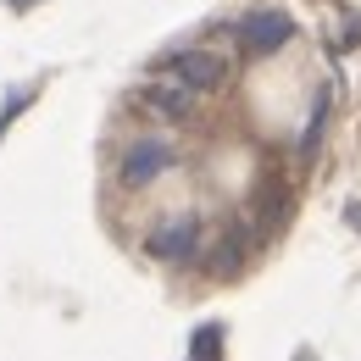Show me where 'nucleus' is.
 <instances>
[{
  "mask_svg": "<svg viewBox=\"0 0 361 361\" xmlns=\"http://www.w3.org/2000/svg\"><path fill=\"white\" fill-rule=\"evenodd\" d=\"M173 167H178V150H173V139L139 134L134 145H123V156H117V183H123V189H150L156 178H167Z\"/></svg>",
  "mask_w": 361,
  "mask_h": 361,
  "instance_id": "nucleus-1",
  "label": "nucleus"
},
{
  "mask_svg": "<svg viewBox=\"0 0 361 361\" xmlns=\"http://www.w3.org/2000/svg\"><path fill=\"white\" fill-rule=\"evenodd\" d=\"M228 73H233L228 56H217V50H206V45H183V50L161 56V78H178L195 94H217L228 84Z\"/></svg>",
  "mask_w": 361,
  "mask_h": 361,
  "instance_id": "nucleus-2",
  "label": "nucleus"
},
{
  "mask_svg": "<svg viewBox=\"0 0 361 361\" xmlns=\"http://www.w3.org/2000/svg\"><path fill=\"white\" fill-rule=\"evenodd\" d=\"M295 39V17L289 11H250V17H239L233 23V45H239V56H272V50H283Z\"/></svg>",
  "mask_w": 361,
  "mask_h": 361,
  "instance_id": "nucleus-3",
  "label": "nucleus"
},
{
  "mask_svg": "<svg viewBox=\"0 0 361 361\" xmlns=\"http://www.w3.org/2000/svg\"><path fill=\"white\" fill-rule=\"evenodd\" d=\"M145 250H150L156 262H189V256H200V217H195V212H178V217L156 223L150 239H145Z\"/></svg>",
  "mask_w": 361,
  "mask_h": 361,
  "instance_id": "nucleus-4",
  "label": "nucleus"
},
{
  "mask_svg": "<svg viewBox=\"0 0 361 361\" xmlns=\"http://www.w3.org/2000/svg\"><path fill=\"white\" fill-rule=\"evenodd\" d=\"M139 106L156 111L161 123H189L195 106H200V94L189 90V84H178V78H150V84L139 90Z\"/></svg>",
  "mask_w": 361,
  "mask_h": 361,
  "instance_id": "nucleus-5",
  "label": "nucleus"
},
{
  "mask_svg": "<svg viewBox=\"0 0 361 361\" xmlns=\"http://www.w3.org/2000/svg\"><path fill=\"white\" fill-rule=\"evenodd\" d=\"M328 100H334V90L322 84L312 100V117H306V134H300V161H312L317 156V139H322V123H328Z\"/></svg>",
  "mask_w": 361,
  "mask_h": 361,
  "instance_id": "nucleus-6",
  "label": "nucleus"
},
{
  "mask_svg": "<svg viewBox=\"0 0 361 361\" xmlns=\"http://www.w3.org/2000/svg\"><path fill=\"white\" fill-rule=\"evenodd\" d=\"M189 361H223V322L195 328V339H189Z\"/></svg>",
  "mask_w": 361,
  "mask_h": 361,
  "instance_id": "nucleus-7",
  "label": "nucleus"
},
{
  "mask_svg": "<svg viewBox=\"0 0 361 361\" xmlns=\"http://www.w3.org/2000/svg\"><path fill=\"white\" fill-rule=\"evenodd\" d=\"M345 223H350V228L361 233V200H350V206H345Z\"/></svg>",
  "mask_w": 361,
  "mask_h": 361,
  "instance_id": "nucleus-8",
  "label": "nucleus"
},
{
  "mask_svg": "<svg viewBox=\"0 0 361 361\" xmlns=\"http://www.w3.org/2000/svg\"><path fill=\"white\" fill-rule=\"evenodd\" d=\"M361 39V17H350V23H345V45H356Z\"/></svg>",
  "mask_w": 361,
  "mask_h": 361,
  "instance_id": "nucleus-9",
  "label": "nucleus"
},
{
  "mask_svg": "<svg viewBox=\"0 0 361 361\" xmlns=\"http://www.w3.org/2000/svg\"><path fill=\"white\" fill-rule=\"evenodd\" d=\"M11 6H34V0H11Z\"/></svg>",
  "mask_w": 361,
  "mask_h": 361,
  "instance_id": "nucleus-10",
  "label": "nucleus"
}]
</instances>
